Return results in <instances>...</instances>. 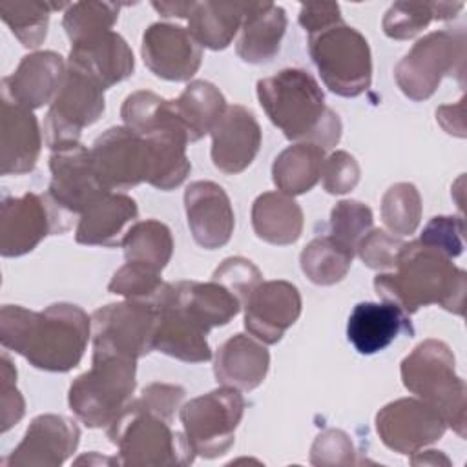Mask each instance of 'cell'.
Segmentation results:
<instances>
[{"mask_svg": "<svg viewBox=\"0 0 467 467\" xmlns=\"http://www.w3.org/2000/svg\"><path fill=\"white\" fill-rule=\"evenodd\" d=\"M376 431L390 451L412 454L443 438L447 423L440 412L420 398H400L379 409Z\"/></svg>", "mask_w": 467, "mask_h": 467, "instance_id": "obj_14", "label": "cell"}, {"mask_svg": "<svg viewBox=\"0 0 467 467\" xmlns=\"http://www.w3.org/2000/svg\"><path fill=\"white\" fill-rule=\"evenodd\" d=\"M420 241L438 248L451 259L458 257L463 252V219L452 215L432 217L425 224Z\"/></svg>", "mask_w": 467, "mask_h": 467, "instance_id": "obj_47", "label": "cell"}, {"mask_svg": "<svg viewBox=\"0 0 467 467\" xmlns=\"http://www.w3.org/2000/svg\"><path fill=\"white\" fill-rule=\"evenodd\" d=\"M325 150L312 142L285 148L272 164V181L279 192L294 197L310 192L321 179Z\"/></svg>", "mask_w": 467, "mask_h": 467, "instance_id": "obj_32", "label": "cell"}, {"mask_svg": "<svg viewBox=\"0 0 467 467\" xmlns=\"http://www.w3.org/2000/svg\"><path fill=\"white\" fill-rule=\"evenodd\" d=\"M120 4L113 2H75L64 11L62 27L71 44L88 40L100 33L111 31L119 18Z\"/></svg>", "mask_w": 467, "mask_h": 467, "instance_id": "obj_39", "label": "cell"}, {"mask_svg": "<svg viewBox=\"0 0 467 467\" xmlns=\"http://www.w3.org/2000/svg\"><path fill=\"white\" fill-rule=\"evenodd\" d=\"M157 328L153 350L171 356L186 363H202L212 359V350L206 341L210 330L199 325L173 297L171 283L157 303Z\"/></svg>", "mask_w": 467, "mask_h": 467, "instance_id": "obj_21", "label": "cell"}, {"mask_svg": "<svg viewBox=\"0 0 467 467\" xmlns=\"http://www.w3.org/2000/svg\"><path fill=\"white\" fill-rule=\"evenodd\" d=\"M0 173L24 175L36 166L42 135L31 109L2 97L0 117Z\"/></svg>", "mask_w": 467, "mask_h": 467, "instance_id": "obj_23", "label": "cell"}, {"mask_svg": "<svg viewBox=\"0 0 467 467\" xmlns=\"http://www.w3.org/2000/svg\"><path fill=\"white\" fill-rule=\"evenodd\" d=\"M372 223L374 215L367 204L352 199L339 201L330 212V237L356 254L359 241L372 230Z\"/></svg>", "mask_w": 467, "mask_h": 467, "instance_id": "obj_42", "label": "cell"}, {"mask_svg": "<svg viewBox=\"0 0 467 467\" xmlns=\"http://www.w3.org/2000/svg\"><path fill=\"white\" fill-rule=\"evenodd\" d=\"M186 390L179 385L171 383H150L142 389L140 396L131 400L128 407L151 412L166 421H173L175 412L181 409V403L184 400Z\"/></svg>", "mask_w": 467, "mask_h": 467, "instance_id": "obj_45", "label": "cell"}, {"mask_svg": "<svg viewBox=\"0 0 467 467\" xmlns=\"http://www.w3.org/2000/svg\"><path fill=\"white\" fill-rule=\"evenodd\" d=\"M400 334L414 336L410 316L390 301L358 303L347 323V337L365 356L385 350Z\"/></svg>", "mask_w": 467, "mask_h": 467, "instance_id": "obj_25", "label": "cell"}, {"mask_svg": "<svg viewBox=\"0 0 467 467\" xmlns=\"http://www.w3.org/2000/svg\"><path fill=\"white\" fill-rule=\"evenodd\" d=\"M359 175L361 170L356 157L343 150L330 153L321 168L323 188L332 195H343L352 192L359 182Z\"/></svg>", "mask_w": 467, "mask_h": 467, "instance_id": "obj_46", "label": "cell"}, {"mask_svg": "<svg viewBox=\"0 0 467 467\" xmlns=\"http://www.w3.org/2000/svg\"><path fill=\"white\" fill-rule=\"evenodd\" d=\"M195 2H151V7L164 18H188Z\"/></svg>", "mask_w": 467, "mask_h": 467, "instance_id": "obj_51", "label": "cell"}, {"mask_svg": "<svg viewBox=\"0 0 467 467\" xmlns=\"http://www.w3.org/2000/svg\"><path fill=\"white\" fill-rule=\"evenodd\" d=\"M140 55L144 66L159 78L186 82L201 67L202 47L193 35L175 24L155 22L142 33Z\"/></svg>", "mask_w": 467, "mask_h": 467, "instance_id": "obj_16", "label": "cell"}, {"mask_svg": "<svg viewBox=\"0 0 467 467\" xmlns=\"http://www.w3.org/2000/svg\"><path fill=\"white\" fill-rule=\"evenodd\" d=\"M381 219L390 234L410 235L421 221V197L414 184L396 182L381 197Z\"/></svg>", "mask_w": 467, "mask_h": 467, "instance_id": "obj_40", "label": "cell"}, {"mask_svg": "<svg viewBox=\"0 0 467 467\" xmlns=\"http://www.w3.org/2000/svg\"><path fill=\"white\" fill-rule=\"evenodd\" d=\"M410 463L412 465H451V460L447 456H443L440 451H416L412 452V458H410Z\"/></svg>", "mask_w": 467, "mask_h": 467, "instance_id": "obj_52", "label": "cell"}, {"mask_svg": "<svg viewBox=\"0 0 467 467\" xmlns=\"http://www.w3.org/2000/svg\"><path fill=\"white\" fill-rule=\"evenodd\" d=\"M403 387L441 414L447 427L465 438L467 387L456 374V359L447 343L425 339L400 365Z\"/></svg>", "mask_w": 467, "mask_h": 467, "instance_id": "obj_4", "label": "cell"}, {"mask_svg": "<svg viewBox=\"0 0 467 467\" xmlns=\"http://www.w3.org/2000/svg\"><path fill=\"white\" fill-rule=\"evenodd\" d=\"M354 254L341 246L334 237L321 235L312 239L299 255L303 274L319 286L339 283L350 270Z\"/></svg>", "mask_w": 467, "mask_h": 467, "instance_id": "obj_37", "label": "cell"}, {"mask_svg": "<svg viewBox=\"0 0 467 467\" xmlns=\"http://www.w3.org/2000/svg\"><path fill=\"white\" fill-rule=\"evenodd\" d=\"M171 102L190 142H197L204 135L212 133L215 122L226 109L224 95L217 86L206 80H192Z\"/></svg>", "mask_w": 467, "mask_h": 467, "instance_id": "obj_33", "label": "cell"}, {"mask_svg": "<svg viewBox=\"0 0 467 467\" xmlns=\"http://www.w3.org/2000/svg\"><path fill=\"white\" fill-rule=\"evenodd\" d=\"M89 151L95 173L106 190H128L150 179V142L126 126L106 130Z\"/></svg>", "mask_w": 467, "mask_h": 467, "instance_id": "obj_13", "label": "cell"}, {"mask_svg": "<svg viewBox=\"0 0 467 467\" xmlns=\"http://www.w3.org/2000/svg\"><path fill=\"white\" fill-rule=\"evenodd\" d=\"M312 465H352L356 463V451L347 432L339 429H327L312 443Z\"/></svg>", "mask_w": 467, "mask_h": 467, "instance_id": "obj_48", "label": "cell"}, {"mask_svg": "<svg viewBox=\"0 0 467 467\" xmlns=\"http://www.w3.org/2000/svg\"><path fill=\"white\" fill-rule=\"evenodd\" d=\"M403 246L400 237L390 235L385 230L372 228L358 244L356 254L372 270H394L398 254Z\"/></svg>", "mask_w": 467, "mask_h": 467, "instance_id": "obj_44", "label": "cell"}, {"mask_svg": "<svg viewBox=\"0 0 467 467\" xmlns=\"http://www.w3.org/2000/svg\"><path fill=\"white\" fill-rule=\"evenodd\" d=\"M212 162L226 173L244 171L261 148V126L244 106H226L212 130Z\"/></svg>", "mask_w": 467, "mask_h": 467, "instance_id": "obj_20", "label": "cell"}, {"mask_svg": "<svg viewBox=\"0 0 467 467\" xmlns=\"http://www.w3.org/2000/svg\"><path fill=\"white\" fill-rule=\"evenodd\" d=\"M239 31L237 57L246 64H266L279 53L286 13L274 2H252Z\"/></svg>", "mask_w": 467, "mask_h": 467, "instance_id": "obj_28", "label": "cell"}, {"mask_svg": "<svg viewBox=\"0 0 467 467\" xmlns=\"http://www.w3.org/2000/svg\"><path fill=\"white\" fill-rule=\"evenodd\" d=\"M243 414L244 398L241 390L223 385L179 409L182 432L192 451L206 460L223 456L234 445Z\"/></svg>", "mask_w": 467, "mask_h": 467, "instance_id": "obj_9", "label": "cell"}, {"mask_svg": "<svg viewBox=\"0 0 467 467\" xmlns=\"http://www.w3.org/2000/svg\"><path fill=\"white\" fill-rule=\"evenodd\" d=\"M166 286L168 283L162 281L161 272L139 263H126L113 274L108 290L115 296L157 306Z\"/></svg>", "mask_w": 467, "mask_h": 467, "instance_id": "obj_41", "label": "cell"}, {"mask_svg": "<svg viewBox=\"0 0 467 467\" xmlns=\"http://www.w3.org/2000/svg\"><path fill=\"white\" fill-rule=\"evenodd\" d=\"M124 126L140 137L159 133H179L188 139V133L175 115L173 102L159 97L153 91L139 89L128 95L120 108ZM190 142V139H188Z\"/></svg>", "mask_w": 467, "mask_h": 467, "instance_id": "obj_34", "label": "cell"}, {"mask_svg": "<svg viewBox=\"0 0 467 467\" xmlns=\"http://www.w3.org/2000/svg\"><path fill=\"white\" fill-rule=\"evenodd\" d=\"M301 294L283 279L261 281L244 303V328L265 345L281 341L301 316Z\"/></svg>", "mask_w": 467, "mask_h": 467, "instance_id": "obj_17", "label": "cell"}, {"mask_svg": "<svg viewBox=\"0 0 467 467\" xmlns=\"http://www.w3.org/2000/svg\"><path fill=\"white\" fill-rule=\"evenodd\" d=\"M257 99L288 140L312 142L323 150L339 142V115L325 104V93L308 71L286 67L257 80Z\"/></svg>", "mask_w": 467, "mask_h": 467, "instance_id": "obj_3", "label": "cell"}, {"mask_svg": "<svg viewBox=\"0 0 467 467\" xmlns=\"http://www.w3.org/2000/svg\"><path fill=\"white\" fill-rule=\"evenodd\" d=\"M66 62L55 51H35L22 57L16 69L2 80V97L38 109L51 104L66 75Z\"/></svg>", "mask_w": 467, "mask_h": 467, "instance_id": "obj_22", "label": "cell"}, {"mask_svg": "<svg viewBox=\"0 0 467 467\" xmlns=\"http://www.w3.org/2000/svg\"><path fill=\"white\" fill-rule=\"evenodd\" d=\"M67 66L80 69L102 89H108L133 73L135 58L131 47L119 33L106 31L71 44Z\"/></svg>", "mask_w": 467, "mask_h": 467, "instance_id": "obj_24", "label": "cell"}, {"mask_svg": "<svg viewBox=\"0 0 467 467\" xmlns=\"http://www.w3.org/2000/svg\"><path fill=\"white\" fill-rule=\"evenodd\" d=\"M69 4L51 2H0V18L24 47H38L47 35L49 15Z\"/></svg>", "mask_w": 467, "mask_h": 467, "instance_id": "obj_38", "label": "cell"}, {"mask_svg": "<svg viewBox=\"0 0 467 467\" xmlns=\"http://www.w3.org/2000/svg\"><path fill=\"white\" fill-rule=\"evenodd\" d=\"M157 306L142 301H120L91 314L93 354H113L139 359L153 350Z\"/></svg>", "mask_w": 467, "mask_h": 467, "instance_id": "obj_11", "label": "cell"}, {"mask_svg": "<svg viewBox=\"0 0 467 467\" xmlns=\"http://www.w3.org/2000/svg\"><path fill=\"white\" fill-rule=\"evenodd\" d=\"M0 365V431L7 432L22 420L26 412V401L16 389V368L13 367L7 354H2Z\"/></svg>", "mask_w": 467, "mask_h": 467, "instance_id": "obj_49", "label": "cell"}, {"mask_svg": "<svg viewBox=\"0 0 467 467\" xmlns=\"http://www.w3.org/2000/svg\"><path fill=\"white\" fill-rule=\"evenodd\" d=\"M308 53L332 93L352 99L370 88L372 55L368 42L345 22L308 35Z\"/></svg>", "mask_w": 467, "mask_h": 467, "instance_id": "obj_8", "label": "cell"}, {"mask_svg": "<svg viewBox=\"0 0 467 467\" xmlns=\"http://www.w3.org/2000/svg\"><path fill=\"white\" fill-rule=\"evenodd\" d=\"M339 22H343L341 9L334 2L303 4L299 9V24L308 35L319 33V31L332 27Z\"/></svg>", "mask_w": 467, "mask_h": 467, "instance_id": "obj_50", "label": "cell"}, {"mask_svg": "<svg viewBox=\"0 0 467 467\" xmlns=\"http://www.w3.org/2000/svg\"><path fill=\"white\" fill-rule=\"evenodd\" d=\"M270 368L266 347L246 334L228 337L215 352L213 374L217 383L237 390H254L259 387Z\"/></svg>", "mask_w": 467, "mask_h": 467, "instance_id": "obj_26", "label": "cell"}, {"mask_svg": "<svg viewBox=\"0 0 467 467\" xmlns=\"http://www.w3.org/2000/svg\"><path fill=\"white\" fill-rule=\"evenodd\" d=\"M104 108V89L80 69L67 66L44 120L47 148L57 151L78 144L82 130L95 124Z\"/></svg>", "mask_w": 467, "mask_h": 467, "instance_id": "obj_10", "label": "cell"}, {"mask_svg": "<svg viewBox=\"0 0 467 467\" xmlns=\"http://www.w3.org/2000/svg\"><path fill=\"white\" fill-rule=\"evenodd\" d=\"M186 221L193 241L204 250L224 246L235 226L230 197L213 181H195L184 190Z\"/></svg>", "mask_w": 467, "mask_h": 467, "instance_id": "obj_19", "label": "cell"}, {"mask_svg": "<svg viewBox=\"0 0 467 467\" xmlns=\"http://www.w3.org/2000/svg\"><path fill=\"white\" fill-rule=\"evenodd\" d=\"M175 301L206 330L228 325L243 308L241 301L221 283L177 281L171 283Z\"/></svg>", "mask_w": 467, "mask_h": 467, "instance_id": "obj_29", "label": "cell"}, {"mask_svg": "<svg viewBox=\"0 0 467 467\" xmlns=\"http://www.w3.org/2000/svg\"><path fill=\"white\" fill-rule=\"evenodd\" d=\"M51 181L47 197L55 206L69 215H80L106 190L93 168L91 151L84 144L57 150L49 157Z\"/></svg>", "mask_w": 467, "mask_h": 467, "instance_id": "obj_15", "label": "cell"}, {"mask_svg": "<svg viewBox=\"0 0 467 467\" xmlns=\"http://www.w3.org/2000/svg\"><path fill=\"white\" fill-rule=\"evenodd\" d=\"M252 2H195L188 16V31L201 44L213 51L230 46Z\"/></svg>", "mask_w": 467, "mask_h": 467, "instance_id": "obj_31", "label": "cell"}, {"mask_svg": "<svg viewBox=\"0 0 467 467\" xmlns=\"http://www.w3.org/2000/svg\"><path fill=\"white\" fill-rule=\"evenodd\" d=\"M305 217L294 197L283 192H265L252 204V228L270 244H294L303 232Z\"/></svg>", "mask_w": 467, "mask_h": 467, "instance_id": "obj_30", "label": "cell"}, {"mask_svg": "<svg viewBox=\"0 0 467 467\" xmlns=\"http://www.w3.org/2000/svg\"><path fill=\"white\" fill-rule=\"evenodd\" d=\"M120 246L128 263H139L157 272L164 270L173 254L171 232L157 219H146L131 224L124 234Z\"/></svg>", "mask_w": 467, "mask_h": 467, "instance_id": "obj_36", "label": "cell"}, {"mask_svg": "<svg viewBox=\"0 0 467 467\" xmlns=\"http://www.w3.org/2000/svg\"><path fill=\"white\" fill-rule=\"evenodd\" d=\"M465 29L432 31L420 38L396 64L394 78L405 97L414 102L434 95L443 77L465 78Z\"/></svg>", "mask_w": 467, "mask_h": 467, "instance_id": "obj_7", "label": "cell"}, {"mask_svg": "<svg viewBox=\"0 0 467 467\" xmlns=\"http://www.w3.org/2000/svg\"><path fill=\"white\" fill-rule=\"evenodd\" d=\"M463 9L462 2H394L383 20L381 27L389 38L409 40L423 31L432 20H452Z\"/></svg>", "mask_w": 467, "mask_h": 467, "instance_id": "obj_35", "label": "cell"}, {"mask_svg": "<svg viewBox=\"0 0 467 467\" xmlns=\"http://www.w3.org/2000/svg\"><path fill=\"white\" fill-rule=\"evenodd\" d=\"M139 215L135 199L119 192H106L78 217L75 241L88 246H117L124 228Z\"/></svg>", "mask_w": 467, "mask_h": 467, "instance_id": "obj_27", "label": "cell"}, {"mask_svg": "<svg viewBox=\"0 0 467 467\" xmlns=\"http://www.w3.org/2000/svg\"><path fill=\"white\" fill-rule=\"evenodd\" d=\"M374 290L407 316L429 305H440L447 312L463 316L467 275L443 252L418 239L403 243L394 272L378 274Z\"/></svg>", "mask_w": 467, "mask_h": 467, "instance_id": "obj_2", "label": "cell"}, {"mask_svg": "<svg viewBox=\"0 0 467 467\" xmlns=\"http://www.w3.org/2000/svg\"><path fill=\"white\" fill-rule=\"evenodd\" d=\"M91 337V317L77 305L53 303L40 312L20 305L0 310V343L47 372L75 368Z\"/></svg>", "mask_w": 467, "mask_h": 467, "instance_id": "obj_1", "label": "cell"}, {"mask_svg": "<svg viewBox=\"0 0 467 467\" xmlns=\"http://www.w3.org/2000/svg\"><path fill=\"white\" fill-rule=\"evenodd\" d=\"M78 425L62 414H40L31 420L22 441L4 460L7 467H58L78 447Z\"/></svg>", "mask_w": 467, "mask_h": 467, "instance_id": "obj_18", "label": "cell"}, {"mask_svg": "<svg viewBox=\"0 0 467 467\" xmlns=\"http://www.w3.org/2000/svg\"><path fill=\"white\" fill-rule=\"evenodd\" d=\"M108 438L119 449V465L126 467L190 465L195 458L184 432H175L170 421L128 405L108 427Z\"/></svg>", "mask_w": 467, "mask_h": 467, "instance_id": "obj_6", "label": "cell"}, {"mask_svg": "<svg viewBox=\"0 0 467 467\" xmlns=\"http://www.w3.org/2000/svg\"><path fill=\"white\" fill-rule=\"evenodd\" d=\"M137 359L93 354L89 370L73 379L67 403L71 412L89 429L109 427L133 400Z\"/></svg>", "mask_w": 467, "mask_h": 467, "instance_id": "obj_5", "label": "cell"}, {"mask_svg": "<svg viewBox=\"0 0 467 467\" xmlns=\"http://www.w3.org/2000/svg\"><path fill=\"white\" fill-rule=\"evenodd\" d=\"M212 279L224 285L244 306L250 294L261 283V270L244 257H226L212 274Z\"/></svg>", "mask_w": 467, "mask_h": 467, "instance_id": "obj_43", "label": "cell"}, {"mask_svg": "<svg viewBox=\"0 0 467 467\" xmlns=\"http://www.w3.org/2000/svg\"><path fill=\"white\" fill-rule=\"evenodd\" d=\"M69 226V213L55 206L47 195L27 192L20 197H4L0 206V254L20 257L35 250L49 234H62Z\"/></svg>", "mask_w": 467, "mask_h": 467, "instance_id": "obj_12", "label": "cell"}]
</instances>
